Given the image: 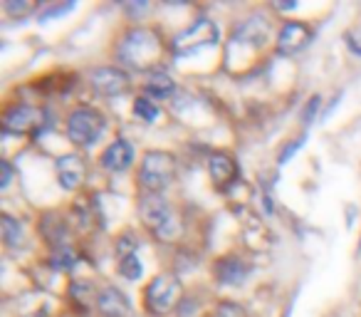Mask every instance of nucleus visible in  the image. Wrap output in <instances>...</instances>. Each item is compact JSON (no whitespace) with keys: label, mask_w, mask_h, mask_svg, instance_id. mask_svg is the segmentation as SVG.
<instances>
[{"label":"nucleus","mask_w":361,"mask_h":317,"mask_svg":"<svg viewBox=\"0 0 361 317\" xmlns=\"http://www.w3.org/2000/svg\"><path fill=\"white\" fill-rule=\"evenodd\" d=\"M161 55H164V42L161 35L151 28H131L119 42V60L131 70H159Z\"/></svg>","instance_id":"1"},{"label":"nucleus","mask_w":361,"mask_h":317,"mask_svg":"<svg viewBox=\"0 0 361 317\" xmlns=\"http://www.w3.org/2000/svg\"><path fill=\"white\" fill-rule=\"evenodd\" d=\"M139 213L144 226L161 241H173L178 233V218L161 193H146L139 201Z\"/></svg>","instance_id":"2"},{"label":"nucleus","mask_w":361,"mask_h":317,"mask_svg":"<svg viewBox=\"0 0 361 317\" xmlns=\"http://www.w3.org/2000/svg\"><path fill=\"white\" fill-rule=\"evenodd\" d=\"M176 179V159L169 151H146L139 169V181L146 193H161Z\"/></svg>","instance_id":"3"},{"label":"nucleus","mask_w":361,"mask_h":317,"mask_svg":"<svg viewBox=\"0 0 361 317\" xmlns=\"http://www.w3.org/2000/svg\"><path fill=\"white\" fill-rule=\"evenodd\" d=\"M106 129L104 114H99L92 107H80L67 119V136L77 146H92Z\"/></svg>","instance_id":"4"},{"label":"nucleus","mask_w":361,"mask_h":317,"mask_svg":"<svg viewBox=\"0 0 361 317\" xmlns=\"http://www.w3.org/2000/svg\"><path fill=\"white\" fill-rule=\"evenodd\" d=\"M221 32H218V25L208 18H198L191 28H186L183 32L173 37V52L180 57L193 55V52L203 50V47H211L218 42Z\"/></svg>","instance_id":"5"},{"label":"nucleus","mask_w":361,"mask_h":317,"mask_svg":"<svg viewBox=\"0 0 361 317\" xmlns=\"http://www.w3.org/2000/svg\"><path fill=\"white\" fill-rule=\"evenodd\" d=\"M178 297H180V282L173 275H159L146 287V295H144L146 310L156 317L169 315L178 305Z\"/></svg>","instance_id":"6"},{"label":"nucleus","mask_w":361,"mask_h":317,"mask_svg":"<svg viewBox=\"0 0 361 317\" xmlns=\"http://www.w3.org/2000/svg\"><path fill=\"white\" fill-rule=\"evenodd\" d=\"M45 124V109L32 104H13L3 114L6 134H37Z\"/></svg>","instance_id":"7"},{"label":"nucleus","mask_w":361,"mask_h":317,"mask_svg":"<svg viewBox=\"0 0 361 317\" xmlns=\"http://www.w3.org/2000/svg\"><path fill=\"white\" fill-rule=\"evenodd\" d=\"M90 85L97 95L102 97H116L129 90V75L121 67H97L90 72Z\"/></svg>","instance_id":"8"},{"label":"nucleus","mask_w":361,"mask_h":317,"mask_svg":"<svg viewBox=\"0 0 361 317\" xmlns=\"http://www.w3.org/2000/svg\"><path fill=\"white\" fill-rule=\"evenodd\" d=\"M312 42V28L307 23H287L282 25L277 37V52L280 55H297Z\"/></svg>","instance_id":"9"},{"label":"nucleus","mask_w":361,"mask_h":317,"mask_svg":"<svg viewBox=\"0 0 361 317\" xmlns=\"http://www.w3.org/2000/svg\"><path fill=\"white\" fill-rule=\"evenodd\" d=\"M55 169H57V179H60V186L65 189V191H77L87 179V164H85V159L77 154L60 156Z\"/></svg>","instance_id":"10"},{"label":"nucleus","mask_w":361,"mask_h":317,"mask_svg":"<svg viewBox=\"0 0 361 317\" xmlns=\"http://www.w3.org/2000/svg\"><path fill=\"white\" fill-rule=\"evenodd\" d=\"M131 162H134V146H131L126 139L111 141V144L104 149V154H102V167L111 174L126 172V169L131 167Z\"/></svg>","instance_id":"11"},{"label":"nucleus","mask_w":361,"mask_h":317,"mask_svg":"<svg viewBox=\"0 0 361 317\" xmlns=\"http://www.w3.org/2000/svg\"><path fill=\"white\" fill-rule=\"evenodd\" d=\"M208 172H211V179L216 181V186H221V189L231 186L238 179V174H240L238 172V162L231 154H226V151H218V154L211 156Z\"/></svg>","instance_id":"12"},{"label":"nucleus","mask_w":361,"mask_h":317,"mask_svg":"<svg viewBox=\"0 0 361 317\" xmlns=\"http://www.w3.org/2000/svg\"><path fill=\"white\" fill-rule=\"evenodd\" d=\"M267 35H270V23L265 20V18H247V20H243L240 25L235 28V32H233V37L240 42H245V45H252V47H262L267 40Z\"/></svg>","instance_id":"13"},{"label":"nucleus","mask_w":361,"mask_h":317,"mask_svg":"<svg viewBox=\"0 0 361 317\" xmlns=\"http://www.w3.org/2000/svg\"><path fill=\"white\" fill-rule=\"evenodd\" d=\"M97 310L104 317H126L129 315V300L119 287H104L97 300Z\"/></svg>","instance_id":"14"},{"label":"nucleus","mask_w":361,"mask_h":317,"mask_svg":"<svg viewBox=\"0 0 361 317\" xmlns=\"http://www.w3.org/2000/svg\"><path fill=\"white\" fill-rule=\"evenodd\" d=\"M247 265L240 261V258H223L216 265V277L223 282V285H240L247 277Z\"/></svg>","instance_id":"15"},{"label":"nucleus","mask_w":361,"mask_h":317,"mask_svg":"<svg viewBox=\"0 0 361 317\" xmlns=\"http://www.w3.org/2000/svg\"><path fill=\"white\" fill-rule=\"evenodd\" d=\"M144 90L149 92L154 100H164V97L173 95L176 85H173V80H171V77L166 75L164 70H154V72H149V77H146Z\"/></svg>","instance_id":"16"},{"label":"nucleus","mask_w":361,"mask_h":317,"mask_svg":"<svg viewBox=\"0 0 361 317\" xmlns=\"http://www.w3.org/2000/svg\"><path fill=\"white\" fill-rule=\"evenodd\" d=\"M70 295H72V300H75L77 305H82V307H90V305L97 307V300H99V292H94V287H92L87 280L72 282Z\"/></svg>","instance_id":"17"},{"label":"nucleus","mask_w":361,"mask_h":317,"mask_svg":"<svg viewBox=\"0 0 361 317\" xmlns=\"http://www.w3.org/2000/svg\"><path fill=\"white\" fill-rule=\"evenodd\" d=\"M0 228H3V241H6V246L16 248L23 243V226L16 221L13 216H8V213H3L0 216Z\"/></svg>","instance_id":"18"},{"label":"nucleus","mask_w":361,"mask_h":317,"mask_svg":"<svg viewBox=\"0 0 361 317\" xmlns=\"http://www.w3.org/2000/svg\"><path fill=\"white\" fill-rule=\"evenodd\" d=\"M134 114L139 116V119H144L146 124H151V121L159 116V104H156L154 100H149V97H136Z\"/></svg>","instance_id":"19"},{"label":"nucleus","mask_w":361,"mask_h":317,"mask_svg":"<svg viewBox=\"0 0 361 317\" xmlns=\"http://www.w3.org/2000/svg\"><path fill=\"white\" fill-rule=\"evenodd\" d=\"M119 273L126 277V280H139V277L144 275V265H141L139 256L121 258V263H119Z\"/></svg>","instance_id":"20"},{"label":"nucleus","mask_w":361,"mask_h":317,"mask_svg":"<svg viewBox=\"0 0 361 317\" xmlns=\"http://www.w3.org/2000/svg\"><path fill=\"white\" fill-rule=\"evenodd\" d=\"M35 11V3L32 0H8L6 3V13L11 18H25Z\"/></svg>","instance_id":"21"},{"label":"nucleus","mask_w":361,"mask_h":317,"mask_svg":"<svg viewBox=\"0 0 361 317\" xmlns=\"http://www.w3.org/2000/svg\"><path fill=\"white\" fill-rule=\"evenodd\" d=\"M75 263H77V256L65 246H62L60 251H55V256H52V265L60 268V270H70V268H75Z\"/></svg>","instance_id":"22"},{"label":"nucleus","mask_w":361,"mask_h":317,"mask_svg":"<svg viewBox=\"0 0 361 317\" xmlns=\"http://www.w3.org/2000/svg\"><path fill=\"white\" fill-rule=\"evenodd\" d=\"M213 317H245V307L238 302H221L213 310Z\"/></svg>","instance_id":"23"},{"label":"nucleus","mask_w":361,"mask_h":317,"mask_svg":"<svg viewBox=\"0 0 361 317\" xmlns=\"http://www.w3.org/2000/svg\"><path fill=\"white\" fill-rule=\"evenodd\" d=\"M0 172H3V179H0V189H8V184H11L13 179V169L8 162H0Z\"/></svg>","instance_id":"24"},{"label":"nucleus","mask_w":361,"mask_h":317,"mask_svg":"<svg viewBox=\"0 0 361 317\" xmlns=\"http://www.w3.org/2000/svg\"><path fill=\"white\" fill-rule=\"evenodd\" d=\"M319 97H312L310 100V104H307V109H305V124H310L312 121V116H314V112L319 109Z\"/></svg>","instance_id":"25"},{"label":"nucleus","mask_w":361,"mask_h":317,"mask_svg":"<svg viewBox=\"0 0 361 317\" xmlns=\"http://www.w3.org/2000/svg\"><path fill=\"white\" fill-rule=\"evenodd\" d=\"M72 8H75V3H67V6H62V8H50V11L47 13H42L40 16V20H47V18H52V16H62V13H67V11H72Z\"/></svg>","instance_id":"26"},{"label":"nucleus","mask_w":361,"mask_h":317,"mask_svg":"<svg viewBox=\"0 0 361 317\" xmlns=\"http://www.w3.org/2000/svg\"><path fill=\"white\" fill-rule=\"evenodd\" d=\"M300 146H302V139H297L295 144H290V146H287V149H285V154H282V164H285L287 159H290V156L295 154L297 149H300Z\"/></svg>","instance_id":"27"},{"label":"nucleus","mask_w":361,"mask_h":317,"mask_svg":"<svg viewBox=\"0 0 361 317\" xmlns=\"http://www.w3.org/2000/svg\"><path fill=\"white\" fill-rule=\"evenodd\" d=\"M280 11H292V8H297V3L295 0H282V3H275Z\"/></svg>","instance_id":"28"}]
</instances>
